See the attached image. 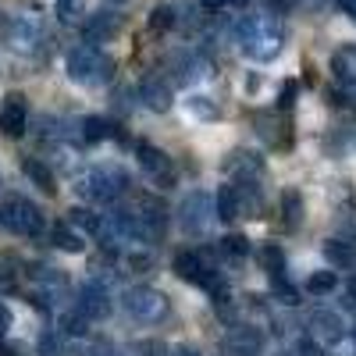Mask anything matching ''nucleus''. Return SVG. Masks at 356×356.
<instances>
[{"instance_id": "412c9836", "label": "nucleus", "mask_w": 356, "mask_h": 356, "mask_svg": "<svg viewBox=\"0 0 356 356\" xmlns=\"http://www.w3.org/2000/svg\"><path fill=\"white\" fill-rule=\"evenodd\" d=\"M332 68H335V75H339V79H346V82H356V47H346V50H339V54L332 57Z\"/></svg>"}, {"instance_id": "ea45409f", "label": "nucleus", "mask_w": 356, "mask_h": 356, "mask_svg": "<svg viewBox=\"0 0 356 356\" xmlns=\"http://www.w3.org/2000/svg\"><path fill=\"white\" fill-rule=\"evenodd\" d=\"M342 8H346V11H349V15L356 18V0H342Z\"/></svg>"}, {"instance_id": "1a4fd4ad", "label": "nucleus", "mask_w": 356, "mask_h": 356, "mask_svg": "<svg viewBox=\"0 0 356 356\" xmlns=\"http://www.w3.org/2000/svg\"><path fill=\"white\" fill-rule=\"evenodd\" d=\"M307 328H310V339L317 346H339L346 339V321L335 310H314L307 317Z\"/></svg>"}, {"instance_id": "dca6fc26", "label": "nucleus", "mask_w": 356, "mask_h": 356, "mask_svg": "<svg viewBox=\"0 0 356 356\" xmlns=\"http://www.w3.org/2000/svg\"><path fill=\"white\" fill-rule=\"evenodd\" d=\"M139 164L150 178H157V182H168L171 178V157L164 150H157V146H150V143H139Z\"/></svg>"}, {"instance_id": "f257e3e1", "label": "nucleus", "mask_w": 356, "mask_h": 356, "mask_svg": "<svg viewBox=\"0 0 356 356\" xmlns=\"http://www.w3.org/2000/svg\"><path fill=\"white\" fill-rule=\"evenodd\" d=\"M235 36H239V50L250 57V61H271V57H278V50H282V29L267 15L243 18L239 29H235Z\"/></svg>"}, {"instance_id": "bb28decb", "label": "nucleus", "mask_w": 356, "mask_h": 356, "mask_svg": "<svg viewBox=\"0 0 356 356\" xmlns=\"http://www.w3.org/2000/svg\"><path fill=\"white\" fill-rule=\"evenodd\" d=\"M186 111L193 118H200V122H214V118H218V104L211 97H189L186 100Z\"/></svg>"}, {"instance_id": "c85d7f7f", "label": "nucleus", "mask_w": 356, "mask_h": 356, "mask_svg": "<svg viewBox=\"0 0 356 356\" xmlns=\"http://www.w3.org/2000/svg\"><path fill=\"white\" fill-rule=\"evenodd\" d=\"M107 136H111V125L104 122V118H86V122H82V139L86 143H100Z\"/></svg>"}, {"instance_id": "a211bd4d", "label": "nucleus", "mask_w": 356, "mask_h": 356, "mask_svg": "<svg viewBox=\"0 0 356 356\" xmlns=\"http://www.w3.org/2000/svg\"><path fill=\"white\" fill-rule=\"evenodd\" d=\"M260 346H264V335L257 328H232V335H228V349L235 356H257Z\"/></svg>"}, {"instance_id": "37998d69", "label": "nucleus", "mask_w": 356, "mask_h": 356, "mask_svg": "<svg viewBox=\"0 0 356 356\" xmlns=\"http://www.w3.org/2000/svg\"><path fill=\"white\" fill-rule=\"evenodd\" d=\"M0 356H15V353H11V349H0Z\"/></svg>"}, {"instance_id": "9d476101", "label": "nucleus", "mask_w": 356, "mask_h": 356, "mask_svg": "<svg viewBox=\"0 0 356 356\" xmlns=\"http://www.w3.org/2000/svg\"><path fill=\"white\" fill-rule=\"evenodd\" d=\"M111 307H114V296H111L107 282H104V278H89V282L82 285V296H79V310H82L89 321H104V317L111 314Z\"/></svg>"}, {"instance_id": "4468645a", "label": "nucleus", "mask_w": 356, "mask_h": 356, "mask_svg": "<svg viewBox=\"0 0 356 356\" xmlns=\"http://www.w3.org/2000/svg\"><path fill=\"white\" fill-rule=\"evenodd\" d=\"M175 271H178V278H186V282H193V285H211L214 278H211V267L203 264V257L200 253H193V250H182L175 257Z\"/></svg>"}, {"instance_id": "9b49d317", "label": "nucleus", "mask_w": 356, "mask_h": 356, "mask_svg": "<svg viewBox=\"0 0 356 356\" xmlns=\"http://www.w3.org/2000/svg\"><path fill=\"white\" fill-rule=\"evenodd\" d=\"M8 40H11V47H15L18 54H36V50L43 47V40H47L43 22H40V18H33V15H18V18L11 22Z\"/></svg>"}, {"instance_id": "2f4dec72", "label": "nucleus", "mask_w": 356, "mask_h": 356, "mask_svg": "<svg viewBox=\"0 0 356 356\" xmlns=\"http://www.w3.org/2000/svg\"><path fill=\"white\" fill-rule=\"evenodd\" d=\"M72 225L82 228V232H89V235L100 232V218H97L93 211H82V207H75V211H72Z\"/></svg>"}, {"instance_id": "6ab92c4d", "label": "nucleus", "mask_w": 356, "mask_h": 356, "mask_svg": "<svg viewBox=\"0 0 356 356\" xmlns=\"http://www.w3.org/2000/svg\"><path fill=\"white\" fill-rule=\"evenodd\" d=\"M235 178H246V182H250V178H257L260 171H264V161L253 154V150H235L232 157H228V164H225Z\"/></svg>"}, {"instance_id": "f704fd0d", "label": "nucleus", "mask_w": 356, "mask_h": 356, "mask_svg": "<svg viewBox=\"0 0 356 356\" xmlns=\"http://www.w3.org/2000/svg\"><path fill=\"white\" fill-rule=\"evenodd\" d=\"M40 353H43V356H61V342H57L54 332H47V335L40 339Z\"/></svg>"}, {"instance_id": "b1692460", "label": "nucleus", "mask_w": 356, "mask_h": 356, "mask_svg": "<svg viewBox=\"0 0 356 356\" xmlns=\"http://www.w3.org/2000/svg\"><path fill=\"white\" fill-rule=\"evenodd\" d=\"M175 25H178V8H171V4H157L154 15H150V29H154V33H171Z\"/></svg>"}, {"instance_id": "5701e85b", "label": "nucleus", "mask_w": 356, "mask_h": 356, "mask_svg": "<svg viewBox=\"0 0 356 356\" xmlns=\"http://www.w3.org/2000/svg\"><path fill=\"white\" fill-rule=\"evenodd\" d=\"M54 246H57V250H65V253H82L86 243H82V235L72 232L68 225H57V228H54Z\"/></svg>"}, {"instance_id": "0eeeda50", "label": "nucleus", "mask_w": 356, "mask_h": 356, "mask_svg": "<svg viewBox=\"0 0 356 356\" xmlns=\"http://www.w3.org/2000/svg\"><path fill=\"white\" fill-rule=\"evenodd\" d=\"M260 207V193L253 186H221L218 193V218L221 221H235V218H246L250 211Z\"/></svg>"}, {"instance_id": "79ce46f5", "label": "nucleus", "mask_w": 356, "mask_h": 356, "mask_svg": "<svg viewBox=\"0 0 356 356\" xmlns=\"http://www.w3.org/2000/svg\"><path fill=\"white\" fill-rule=\"evenodd\" d=\"M225 4H235V8H243V4H250V0H225Z\"/></svg>"}, {"instance_id": "c756f323", "label": "nucleus", "mask_w": 356, "mask_h": 356, "mask_svg": "<svg viewBox=\"0 0 356 356\" xmlns=\"http://www.w3.org/2000/svg\"><path fill=\"white\" fill-rule=\"evenodd\" d=\"M221 253L232 257V260H243L250 253V243H246V235H225L221 239Z\"/></svg>"}, {"instance_id": "423d86ee", "label": "nucleus", "mask_w": 356, "mask_h": 356, "mask_svg": "<svg viewBox=\"0 0 356 356\" xmlns=\"http://www.w3.org/2000/svg\"><path fill=\"white\" fill-rule=\"evenodd\" d=\"M214 221V200L211 193H203V189H193L182 207H178V225H182L186 235H203L207 228H211Z\"/></svg>"}, {"instance_id": "58836bf2", "label": "nucleus", "mask_w": 356, "mask_h": 356, "mask_svg": "<svg viewBox=\"0 0 356 356\" xmlns=\"http://www.w3.org/2000/svg\"><path fill=\"white\" fill-rule=\"evenodd\" d=\"M168 356H200V353H196V349H189V346H175Z\"/></svg>"}, {"instance_id": "49530a36", "label": "nucleus", "mask_w": 356, "mask_h": 356, "mask_svg": "<svg viewBox=\"0 0 356 356\" xmlns=\"http://www.w3.org/2000/svg\"><path fill=\"white\" fill-rule=\"evenodd\" d=\"M278 356H292V353H278Z\"/></svg>"}, {"instance_id": "7c9ffc66", "label": "nucleus", "mask_w": 356, "mask_h": 356, "mask_svg": "<svg viewBox=\"0 0 356 356\" xmlns=\"http://www.w3.org/2000/svg\"><path fill=\"white\" fill-rule=\"evenodd\" d=\"M260 260H264V267H267L275 278L285 271V253H282L278 246H264V250H260Z\"/></svg>"}, {"instance_id": "a18cd8bd", "label": "nucleus", "mask_w": 356, "mask_h": 356, "mask_svg": "<svg viewBox=\"0 0 356 356\" xmlns=\"http://www.w3.org/2000/svg\"><path fill=\"white\" fill-rule=\"evenodd\" d=\"M353 296H356V282H353Z\"/></svg>"}, {"instance_id": "39448f33", "label": "nucleus", "mask_w": 356, "mask_h": 356, "mask_svg": "<svg viewBox=\"0 0 356 356\" xmlns=\"http://www.w3.org/2000/svg\"><path fill=\"white\" fill-rule=\"evenodd\" d=\"M125 186H129V178L122 168H93L79 178L75 189L86 200H114L118 193H125Z\"/></svg>"}, {"instance_id": "ddd939ff", "label": "nucleus", "mask_w": 356, "mask_h": 356, "mask_svg": "<svg viewBox=\"0 0 356 356\" xmlns=\"http://www.w3.org/2000/svg\"><path fill=\"white\" fill-rule=\"evenodd\" d=\"M203 75H207V61H203V57L186 54V50L171 54V82L189 86V82H196V79H203Z\"/></svg>"}, {"instance_id": "aec40b11", "label": "nucleus", "mask_w": 356, "mask_h": 356, "mask_svg": "<svg viewBox=\"0 0 356 356\" xmlns=\"http://www.w3.org/2000/svg\"><path fill=\"white\" fill-rule=\"evenodd\" d=\"M36 282H40L43 296H50V300H57V296L68 292V278H65L61 271H54V267H40V271H36Z\"/></svg>"}, {"instance_id": "a19ab883", "label": "nucleus", "mask_w": 356, "mask_h": 356, "mask_svg": "<svg viewBox=\"0 0 356 356\" xmlns=\"http://www.w3.org/2000/svg\"><path fill=\"white\" fill-rule=\"evenodd\" d=\"M200 4H203V8H221L225 0H200Z\"/></svg>"}, {"instance_id": "2eb2a0df", "label": "nucleus", "mask_w": 356, "mask_h": 356, "mask_svg": "<svg viewBox=\"0 0 356 356\" xmlns=\"http://www.w3.org/2000/svg\"><path fill=\"white\" fill-rule=\"evenodd\" d=\"M139 100L150 107V111L164 114V111L171 107V86H168L164 79H157V75L143 79V82H139Z\"/></svg>"}, {"instance_id": "4c0bfd02", "label": "nucleus", "mask_w": 356, "mask_h": 356, "mask_svg": "<svg viewBox=\"0 0 356 356\" xmlns=\"http://www.w3.org/2000/svg\"><path fill=\"white\" fill-rule=\"evenodd\" d=\"M296 104V82H285L282 86V107H292Z\"/></svg>"}, {"instance_id": "c03bdc74", "label": "nucleus", "mask_w": 356, "mask_h": 356, "mask_svg": "<svg viewBox=\"0 0 356 356\" xmlns=\"http://www.w3.org/2000/svg\"><path fill=\"white\" fill-rule=\"evenodd\" d=\"M111 4H129V0H111Z\"/></svg>"}, {"instance_id": "72a5a7b5", "label": "nucleus", "mask_w": 356, "mask_h": 356, "mask_svg": "<svg viewBox=\"0 0 356 356\" xmlns=\"http://www.w3.org/2000/svg\"><path fill=\"white\" fill-rule=\"evenodd\" d=\"M57 15L61 22H75L82 15V0H57Z\"/></svg>"}, {"instance_id": "cd10ccee", "label": "nucleus", "mask_w": 356, "mask_h": 356, "mask_svg": "<svg viewBox=\"0 0 356 356\" xmlns=\"http://www.w3.org/2000/svg\"><path fill=\"white\" fill-rule=\"evenodd\" d=\"M57 324H61L68 335H86V332H89V317H86L82 310H65Z\"/></svg>"}, {"instance_id": "f8f14e48", "label": "nucleus", "mask_w": 356, "mask_h": 356, "mask_svg": "<svg viewBox=\"0 0 356 356\" xmlns=\"http://www.w3.org/2000/svg\"><path fill=\"white\" fill-rule=\"evenodd\" d=\"M0 129L8 136H22L29 129V107H25L22 93H8L4 107H0Z\"/></svg>"}, {"instance_id": "6e6552de", "label": "nucleus", "mask_w": 356, "mask_h": 356, "mask_svg": "<svg viewBox=\"0 0 356 356\" xmlns=\"http://www.w3.org/2000/svg\"><path fill=\"white\" fill-rule=\"evenodd\" d=\"M132 235L143 243H161L164 239V228H168V214L157 200H143L139 203V214H132Z\"/></svg>"}, {"instance_id": "f03ea898", "label": "nucleus", "mask_w": 356, "mask_h": 356, "mask_svg": "<svg viewBox=\"0 0 356 356\" xmlns=\"http://www.w3.org/2000/svg\"><path fill=\"white\" fill-rule=\"evenodd\" d=\"M65 68H68V79L79 82V86H104V82H111V75H114V61H111L100 47H93V43L72 47Z\"/></svg>"}, {"instance_id": "473e14b6", "label": "nucleus", "mask_w": 356, "mask_h": 356, "mask_svg": "<svg viewBox=\"0 0 356 356\" xmlns=\"http://www.w3.org/2000/svg\"><path fill=\"white\" fill-rule=\"evenodd\" d=\"M324 253H328V260H332V264H353V246H349V243L332 239L328 246H324Z\"/></svg>"}, {"instance_id": "4be33fe9", "label": "nucleus", "mask_w": 356, "mask_h": 356, "mask_svg": "<svg viewBox=\"0 0 356 356\" xmlns=\"http://www.w3.org/2000/svg\"><path fill=\"white\" fill-rule=\"evenodd\" d=\"M282 221L289 228H300V221H303V200H300V193H285L282 196Z\"/></svg>"}, {"instance_id": "20e7f679", "label": "nucleus", "mask_w": 356, "mask_h": 356, "mask_svg": "<svg viewBox=\"0 0 356 356\" xmlns=\"http://www.w3.org/2000/svg\"><path fill=\"white\" fill-rule=\"evenodd\" d=\"M0 225H8L15 235H40L43 232V214L33 200L25 196H8L0 207Z\"/></svg>"}, {"instance_id": "c9c22d12", "label": "nucleus", "mask_w": 356, "mask_h": 356, "mask_svg": "<svg viewBox=\"0 0 356 356\" xmlns=\"http://www.w3.org/2000/svg\"><path fill=\"white\" fill-rule=\"evenodd\" d=\"M8 332H11V307L0 303V339H4Z\"/></svg>"}, {"instance_id": "a878e982", "label": "nucleus", "mask_w": 356, "mask_h": 356, "mask_svg": "<svg viewBox=\"0 0 356 356\" xmlns=\"http://www.w3.org/2000/svg\"><path fill=\"white\" fill-rule=\"evenodd\" d=\"M335 289H339V275L335 271H314L310 282H307V292L310 296H328Z\"/></svg>"}, {"instance_id": "393cba45", "label": "nucleus", "mask_w": 356, "mask_h": 356, "mask_svg": "<svg viewBox=\"0 0 356 356\" xmlns=\"http://www.w3.org/2000/svg\"><path fill=\"white\" fill-rule=\"evenodd\" d=\"M22 171H25L29 178H33V182H36V186H40L43 193H54V175H50V171H47V168H43V164H40L36 157L22 161Z\"/></svg>"}, {"instance_id": "e433bc0d", "label": "nucleus", "mask_w": 356, "mask_h": 356, "mask_svg": "<svg viewBox=\"0 0 356 356\" xmlns=\"http://www.w3.org/2000/svg\"><path fill=\"white\" fill-rule=\"evenodd\" d=\"M300 356H324V353H321V346L314 339H303L300 342Z\"/></svg>"}, {"instance_id": "7ed1b4c3", "label": "nucleus", "mask_w": 356, "mask_h": 356, "mask_svg": "<svg viewBox=\"0 0 356 356\" xmlns=\"http://www.w3.org/2000/svg\"><path fill=\"white\" fill-rule=\"evenodd\" d=\"M122 307H125V314H129L132 321H139V324H157V321L168 317V300H164L157 289H150V285H132V289H125Z\"/></svg>"}, {"instance_id": "f3484780", "label": "nucleus", "mask_w": 356, "mask_h": 356, "mask_svg": "<svg viewBox=\"0 0 356 356\" xmlns=\"http://www.w3.org/2000/svg\"><path fill=\"white\" fill-rule=\"evenodd\" d=\"M82 33H86V40L89 43H107V40H114V33H118V18L111 15V11H93L86 18V25H82Z\"/></svg>"}]
</instances>
